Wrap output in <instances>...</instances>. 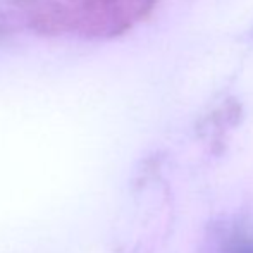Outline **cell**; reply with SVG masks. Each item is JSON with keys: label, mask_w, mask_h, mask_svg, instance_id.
Listing matches in <instances>:
<instances>
[{"label": "cell", "mask_w": 253, "mask_h": 253, "mask_svg": "<svg viewBox=\"0 0 253 253\" xmlns=\"http://www.w3.org/2000/svg\"><path fill=\"white\" fill-rule=\"evenodd\" d=\"M157 0H47L35 9L38 26L53 33L116 37L150 14Z\"/></svg>", "instance_id": "1"}]
</instances>
